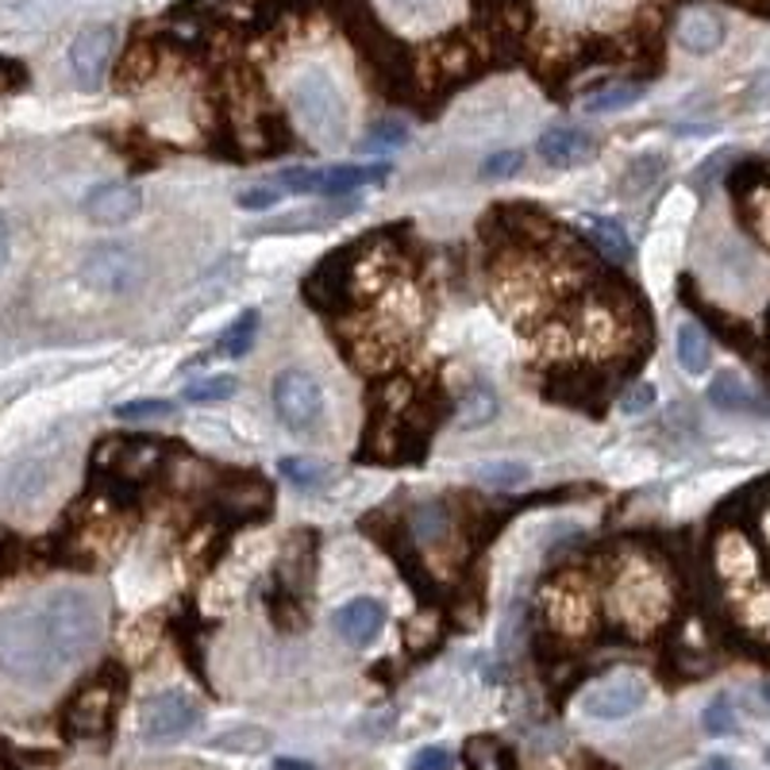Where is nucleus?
I'll return each mask as SVG.
<instances>
[{"mask_svg":"<svg viewBox=\"0 0 770 770\" xmlns=\"http://www.w3.org/2000/svg\"><path fill=\"white\" fill-rule=\"evenodd\" d=\"M104 609L93 593L54 590L0 613V670L20 686L47 690L97 652Z\"/></svg>","mask_w":770,"mask_h":770,"instance_id":"1","label":"nucleus"},{"mask_svg":"<svg viewBox=\"0 0 770 770\" xmlns=\"http://www.w3.org/2000/svg\"><path fill=\"white\" fill-rule=\"evenodd\" d=\"M296 119L305 124V131L313 136V143L320 147H339L348 136V104L339 85L331 81L328 70H305L289 89Z\"/></svg>","mask_w":770,"mask_h":770,"instance_id":"2","label":"nucleus"},{"mask_svg":"<svg viewBox=\"0 0 770 770\" xmlns=\"http://www.w3.org/2000/svg\"><path fill=\"white\" fill-rule=\"evenodd\" d=\"M81 281L97 293H131V289L143 286L147 278V263L136 247L127 243H101L81 258Z\"/></svg>","mask_w":770,"mask_h":770,"instance_id":"3","label":"nucleus"},{"mask_svg":"<svg viewBox=\"0 0 770 770\" xmlns=\"http://www.w3.org/2000/svg\"><path fill=\"white\" fill-rule=\"evenodd\" d=\"M270 397L274 408H278V420L286 424L289 432L308 436L324 420V390L308 370H281L274 378Z\"/></svg>","mask_w":770,"mask_h":770,"instance_id":"4","label":"nucleus"},{"mask_svg":"<svg viewBox=\"0 0 770 770\" xmlns=\"http://www.w3.org/2000/svg\"><path fill=\"white\" fill-rule=\"evenodd\" d=\"M390 178V166H328V169H281L278 189L286 193H320V197H343L363 186H381Z\"/></svg>","mask_w":770,"mask_h":770,"instance_id":"5","label":"nucleus"},{"mask_svg":"<svg viewBox=\"0 0 770 770\" xmlns=\"http://www.w3.org/2000/svg\"><path fill=\"white\" fill-rule=\"evenodd\" d=\"M201 705L186 694V690H162V694L147 697L139 709V729L151 744H169L181 740L201 724Z\"/></svg>","mask_w":770,"mask_h":770,"instance_id":"6","label":"nucleus"},{"mask_svg":"<svg viewBox=\"0 0 770 770\" xmlns=\"http://www.w3.org/2000/svg\"><path fill=\"white\" fill-rule=\"evenodd\" d=\"M116 702H119V686L109 682V678H97L89 686H81L74 697H70L66 712H62V729L74 740H97L112 729V717H116Z\"/></svg>","mask_w":770,"mask_h":770,"instance_id":"7","label":"nucleus"},{"mask_svg":"<svg viewBox=\"0 0 770 770\" xmlns=\"http://www.w3.org/2000/svg\"><path fill=\"white\" fill-rule=\"evenodd\" d=\"M644 702H647V678L635 674V670H620V674H609L582 697V709L593 720H624Z\"/></svg>","mask_w":770,"mask_h":770,"instance_id":"8","label":"nucleus"},{"mask_svg":"<svg viewBox=\"0 0 770 770\" xmlns=\"http://www.w3.org/2000/svg\"><path fill=\"white\" fill-rule=\"evenodd\" d=\"M112 51H116V27L93 24L77 31V39L70 42V74L81 89H101L104 74H109Z\"/></svg>","mask_w":770,"mask_h":770,"instance_id":"9","label":"nucleus"},{"mask_svg":"<svg viewBox=\"0 0 770 770\" xmlns=\"http://www.w3.org/2000/svg\"><path fill=\"white\" fill-rule=\"evenodd\" d=\"M85 216L93 224H104V228H119V224H131L143 209V193L127 181H104V186L89 189L81 201Z\"/></svg>","mask_w":770,"mask_h":770,"instance_id":"10","label":"nucleus"},{"mask_svg":"<svg viewBox=\"0 0 770 770\" xmlns=\"http://www.w3.org/2000/svg\"><path fill=\"white\" fill-rule=\"evenodd\" d=\"M331 624H336V635L348 647H370L381 635V628H386V609L374 597H351L348 605H339L331 613Z\"/></svg>","mask_w":770,"mask_h":770,"instance_id":"11","label":"nucleus"},{"mask_svg":"<svg viewBox=\"0 0 770 770\" xmlns=\"http://www.w3.org/2000/svg\"><path fill=\"white\" fill-rule=\"evenodd\" d=\"M678 42L690 54H712L724 42V16L717 9L694 4V9H686L678 16Z\"/></svg>","mask_w":770,"mask_h":770,"instance_id":"12","label":"nucleus"},{"mask_svg":"<svg viewBox=\"0 0 770 770\" xmlns=\"http://www.w3.org/2000/svg\"><path fill=\"white\" fill-rule=\"evenodd\" d=\"M535 151H540V159L551 162V166H582L585 159H593L597 143H593L585 131H578V127H551V131L540 136Z\"/></svg>","mask_w":770,"mask_h":770,"instance_id":"13","label":"nucleus"},{"mask_svg":"<svg viewBox=\"0 0 770 770\" xmlns=\"http://www.w3.org/2000/svg\"><path fill=\"white\" fill-rule=\"evenodd\" d=\"M54 482V463L51 458H24L4 482V493L12 497V505H24V501H39L42 493L51 490Z\"/></svg>","mask_w":770,"mask_h":770,"instance_id":"14","label":"nucleus"},{"mask_svg":"<svg viewBox=\"0 0 770 770\" xmlns=\"http://www.w3.org/2000/svg\"><path fill=\"white\" fill-rule=\"evenodd\" d=\"M620 605H624V613L632 620L652 624V620H659L662 613H667V593H662V585L655 582L652 575H635L632 582H624V590H620Z\"/></svg>","mask_w":770,"mask_h":770,"instance_id":"15","label":"nucleus"},{"mask_svg":"<svg viewBox=\"0 0 770 770\" xmlns=\"http://www.w3.org/2000/svg\"><path fill=\"white\" fill-rule=\"evenodd\" d=\"M582 231L590 236V243L609 258V263H628L632 258V239H628L624 224L609 220V216H582Z\"/></svg>","mask_w":770,"mask_h":770,"instance_id":"16","label":"nucleus"},{"mask_svg":"<svg viewBox=\"0 0 770 770\" xmlns=\"http://www.w3.org/2000/svg\"><path fill=\"white\" fill-rule=\"evenodd\" d=\"M470 475L490 490H520V485L532 482V463H525V458H485V463L470 466Z\"/></svg>","mask_w":770,"mask_h":770,"instance_id":"17","label":"nucleus"},{"mask_svg":"<svg viewBox=\"0 0 770 770\" xmlns=\"http://www.w3.org/2000/svg\"><path fill=\"white\" fill-rule=\"evenodd\" d=\"M709 401L724 413H762V401L747 390V381L740 374H717L709 386Z\"/></svg>","mask_w":770,"mask_h":770,"instance_id":"18","label":"nucleus"},{"mask_svg":"<svg viewBox=\"0 0 770 770\" xmlns=\"http://www.w3.org/2000/svg\"><path fill=\"white\" fill-rule=\"evenodd\" d=\"M678 363H682V370L686 374H705L712 363V348H709V336L702 331V324L686 320L682 328H678Z\"/></svg>","mask_w":770,"mask_h":770,"instance_id":"19","label":"nucleus"},{"mask_svg":"<svg viewBox=\"0 0 770 770\" xmlns=\"http://www.w3.org/2000/svg\"><path fill=\"white\" fill-rule=\"evenodd\" d=\"M466 770H517L513 747L493 736H475L466 744Z\"/></svg>","mask_w":770,"mask_h":770,"instance_id":"20","label":"nucleus"},{"mask_svg":"<svg viewBox=\"0 0 770 770\" xmlns=\"http://www.w3.org/2000/svg\"><path fill=\"white\" fill-rule=\"evenodd\" d=\"M678 236L674 231H659V236L647 243V278L655 281V289H667L670 278H674L678 266Z\"/></svg>","mask_w":770,"mask_h":770,"instance_id":"21","label":"nucleus"},{"mask_svg":"<svg viewBox=\"0 0 770 770\" xmlns=\"http://www.w3.org/2000/svg\"><path fill=\"white\" fill-rule=\"evenodd\" d=\"M281 478L293 482L296 490H324L331 482V466L328 463H316V458H305V455H289L278 463Z\"/></svg>","mask_w":770,"mask_h":770,"instance_id":"22","label":"nucleus"},{"mask_svg":"<svg viewBox=\"0 0 770 770\" xmlns=\"http://www.w3.org/2000/svg\"><path fill=\"white\" fill-rule=\"evenodd\" d=\"M258 324H263L258 308H243V313L236 316V324H231V328H224V336H220V355H224V358H243L247 351L254 348Z\"/></svg>","mask_w":770,"mask_h":770,"instance_id":"23","label":"nucleus"},{"mask_svg":"<svg viewBox=\"0 0 770 770\" xmlns=\"http://www.w3.org/2000/svg\"><path fill=\"white\" fill-rule=\"evenodd\" d=\"M239 393V378L236 374H204V378H193L181 390V397L189 405H212V401H228Z\"/></svg>","mask_w":770,"mask_h":770,"instance_id":"24","label":"nucleus"},{"mask_svg":"<svg viewBox=\"0 0 770 770\" xmlns=\"http://www.w3.org/2000/svg\"><path fill=\"white\" fill-rule=\"evenodd\" d=\"M270 744H274V736L266 729H258V724L228 729V732H220V736L212 740L216 752H231V755H263V752H270Z\"/></svg>","mask_w":770,"mask_h":770,"instance_id":"25","label":"nucleus"},{"mask_svg":"<svg viewBox=\"0 0 770 770\" xmlns=\"http://www.w3.org/2000/svg\"><path fill=\"white\" fill-rule=\"evenodd\" d=\"M717 563H720V575L724 578H747L755 570V551H752V543L744 540V535H724L720 540V547H717Z\"/></svg>","mask_w":770,"mask_h":770,"instance_id":"26","label":"nucleus"},{"mask_svg":"<svg viewBox=\"0 0 770 770\" xmlns=\"http://www.w3.org/2000/svg\"><path fill=\"white\" fill-rule=\"evenodd\" d=\"M547 605H551V617L563 620L559 628H585L590 620V597L582 590H551L547 593Z\"/></svg>","mask_w":770,"mask_h":770,"instance_id":"27","label":"nucleus"},{"mask_svg":"<svg viewBox=\"0 0 770 770\" xmlns=\"http://www.w3.org/2000/svg\"><path fill=\"white\" fill-rule=\"evenodd\" d=\"M640 97H644V85L640 81L605 85V89H597V93L585 101V112H590V116H609V112H620L628 109V104H635Z\"/></svg>","mask_w":770,"mask_h":770,"instance_id":"28","label":"nucleus"},{"mask_svg":"<svg viewBox=\"0 0 770 770\" xmlns=\"http://www.w3.org/2000/svg\"><path fill=\"white\" fill-rule=\"evenodd\" d=\"M497 408H501L497 393L485 390V386H470V393L458 405V420H463V428H482V424H490L497 416Z\"/></svg>","mask_w":770,"mask_h":770,"instance_id":"29","label":"nucleus"},{"mask_svg":"<svg viewBox=\"0 0 770 770\" xmlns=\"http://www.w3.org/2000/svg\"><path fill=\"white\" fill-rule=\"evenodd\" d=\"M447 528H451L447 508H443L440 501H424V505L413 508V532L420 535V540H443Z\"/></svg>","mask_w":770,"mask_h":770,"instance_id":"30","label":"nucleus"},{"mask_svg":"<svg viewBox=\"0 0 770 770\" xmlns=\"http://www.w3.org/2000/svg\"><path fill=\"white\" fill-rule=\"evenodd\" d=\"M702 729L709 732V736H732V732H736V709H732L729 697L720 694L717 702L705 705V712H702Z\"/></svg>","mask_w":770,"mask_h":770,"instance_id":"31","label":"nucleus"},{"mask_svg":"<svg viewBox=\"0 0 770 770\" xmlns=\"http://www.w3.org/2000/svg\"><path fill=\"white\" fill-rule=\"evenodd\" d=\"M112 413H116V420L139 424V420H162V416H169L174 408H169V401L139 397V401H124V405H116Z\"/></svg>","mask_w":770,"mask_h":770,"instance_id":"32","label":"nucleus"},{"mask_svg":"<svg viewBox=\"0 0 770 770\" xmlns=\"http://www.w3.org/2000/svg\"><path fill=\"white\" fill-rule=\"evenodd\" d=\"M520 166H525V154L520 151H501V154H490L478 174H482V181H508L513 174H520Z\"/></svg>","mask_w":770,"mask_h":770,"instance_id":"33","label":"nucleus"},{"mask_svg":"<svg viewBox=\"0 0 770 770\" xmlns=\"http://www.w3.org/2000/svg\"><path fill=\"white\" fill-rule=\"evenodd\" d=\"M408 143V127L397 124V119H386V124H378L366 136L363 151H393V147H405Z\"/></svg>","mask_w":770,"mask_h":770,"instance_id":"34","label":"nucleus"},{"mask_svg":"<svg viewBox=\"0 0 770 770\" xmlns=\"http://www.w3.org/2000/svg\"><path fill=\"white\" fill-rule=\"evenodd\" d=\"M151 74V62H147V47H136V51H127V59L119 62V89H127V85H139L143 77Z\"/></svg>","mask_w":770,"mask_h":770,"instance_id":"35","label":"nucleus"},{"mask_svg":"<svg viewBox=\"0 0 770 770\" xmlns=\"http://www.w3.org/2000/svg\"><path fill=\"white\" fill-rule=\"evenodd\" d=\"M647 408H655V386L652 381H635L632 390H624V397H620V413L640 416Z\"/></svg>","mask_w":770,"mask_h":770,"instance_id":"36","label":"nucleus"},{"mask_svg":"<svg viewBox=\"0 0 770 770\" xmlns=\"http://www.w3.org/2000/svg\"><path fill=\"white\" fill-rule=\"evenodd\" d=\"M662 174V159L659 154H647V159H635L632 162V174H628V186L632 189H647L655 178Z\"/></svg>","mask_w":770,"mask_h":770,"instance_id":"37","label":"nucleus"},{"mask_svg":"<svg viewBox=\"0 0 770 770\" xmlns=\"http://www.w3.org/2000/svg\"><path fill=\"white\" fill-rule=\"evenodd\" d=\"M451 767H455V759H451L447 747H424L408 762V770H451Z\"/></svg>","mask_w":770,"mask_h":770,"instance_id":"38","label":"nucleus"},{"mask_svg":"<svg viewBox=\"0 0 770 770\" xmlns=\"http://www.w3.org/2000/svg\"><path fill=\"white\" fill-rule=\"evenodd\" d=\"M281 201V193L274 186H258V189H243L239 193V209L247 212H263V209H274Z\"/></svg>","mask_w":770,"mask_h":770,"instance_id":"39","label":"nucleus"},{"mask_svg":"<svg viewBox=\"0 0 770 770\" xmlns=\"http://www.w3.org/2000/svg\"><path fill=\"white\" fill-rule=\"evenodd\" d=\"M20 85H24V66L12 59H0V93H12Z\"/></svg>","mask_w":770,"mask_h":770,"instance_id":"40","label":"nucleus"},{"mask_svg":"<svg viewBox=\"0 0 770 770\" xmlns=\"http://www.w3.org/2000/svg\"><path fill=\"white\" fill-rule=\"evenodd\" d=\"M16 563H20V555H16V540H9V535L0 532V582L16 570Z\"/></svg>","mask_w":770,"mask_h":770,"instance_id":"41","label":"nucleus"},{"mask_svg":"<svg viewBox=\"0 0 770 770\" xmlns=\"http://www.w3.org/2000/svg\"><path fill=\"white\" fill-rule=\"evenodd\" d=\"M274 770H316V767L305 759H274Z\"/></svg>","mask_w":770,"mask_h":770,"instance_id":"42","label":"nucleus"},{"mask_svg":"<svg viewBox=\"0 0 770 770\" xmlns=\"http://www.w3.org/2000/svg\"><path fill=\"white\" fill-rule=\"evenodd\" d=\"M397 9H408V12H424V9H436V0H393Z\"/></svg>","mask_w":770,"mask_h":770,"instance_id":"43","label":"nucleus"},{"mask_svg":"<svg viewBox=\"0 0 770 770\" xmlns=\"http://www.w3.org/2000/svg\"><path fill=\"white\" fill-rule=\"evenodd\" d=\"M9 266V228H4V220H0V270Z\"/></svg>","mask_w":770,"mask_h":770,"instance_id":"44","label":"nucleus"},{"mask_svg":"<svg viewBox=\"0 0 770 770\" xmlns=\"http://www.w3.org/2000/svg\"><path fill=\"white\" fill-rule=\"evenodd\" d=\"M697 770H736V767H732V762H729V759H724V755H717V759L702 762V767H697Z\"/></svg>","mask_w":770,"mask_h":770,"instance_id":"45","label":"nucleus"},{"mask_svg":"<svg viewBox=\"0 0 770 770\" xmlns=\"http://www.w3.org/2000/svg\"><path fill=\"white\" fill-rule=\"evenodd\" d=\"M590 770H613V767H605L602 759H593V762H590Z\"/></svg>","mask_w":770,"mask_h":770,"instance_id":"46","label":"nucleus"},{"mask_svg":"<svg viewBox=\"0 0 770 770\" xmlns=\"http://www.w3.org/2000/svg\"><path fill=\"white\" fill-rule=\"evenodd\" d=\"M762 528H767V543H770V513L762 517Z\"/></svg>","mask_w":770,"mask_h":770,"instance_id":"47","label":"nucleus"},{"mask_svg":"<svg viewBox=\"0 0 770 770\" xmlns=\"http://www.w3.org/2000/svg\"><path fill=\"white\" fill-rule=\"evenodd\" d=\"M762 697H767V702H770V686H762Z\"/></svg>","mask_w":770,"mask_h":770,"instance_id":"48","label":"nucleus"}]
</instances>
